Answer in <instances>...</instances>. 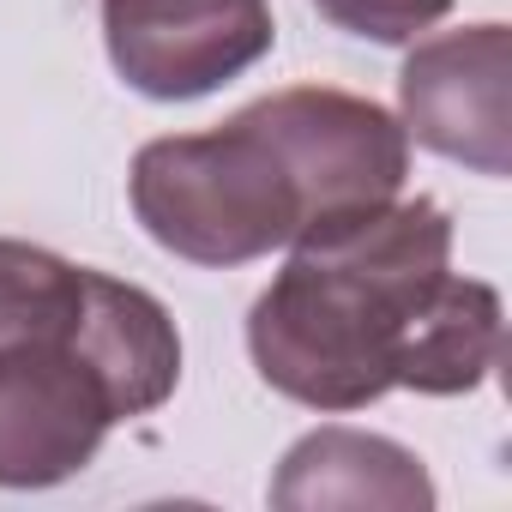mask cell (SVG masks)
Instances as JSON below:
<instances>
[{"label": "cell", "instance_id": "1", "mask_svg": "<svg viewBox=\"0 0 512 512\" xmlns=\"http://www.w3.org/2000/svg\"><path fill=\"white\" fill-rule=\"evenodd\" d=\"M452 272V217L416 193L290 241L284 272L247 308L260 380L344 416L398 392V362Z\"/></svg>", "mask_w": 512, "mask_h": 512}, {"label": "cell", "instance_id": "2", "mask_svg": "<svg viewBox=\"0 0 512 512\" xmlns=\"http://www.w3.org/2000/svg\"><path fill=\"white\" fill-rule=\"evenodd\" d=\"M127 199L163 253L211 272L266 260L308 223L302 181L253 103L211 133H169L139 145Z\"/></svg>", "mask_w": 512, "mask_h": 512}, {"label": "cell", "instance_id": "3", "mask_svg": "<svg viewBox=\"0 0 512 512\" xmlns=\"http://www.w3.org/2000/svg\"><path fill=\"white\" fill-rule=\"evenodd\" d=\"M115 422V392L85 350V314L67 338L0 350V488H55L79 476Z\"/></svg>", "mask_w": 512, "mask_h": 512}, {"label": "cell", "instance_id": "4", "mask_svg": "<svg viewBox=\"0 0 512 512\" xmlns=\"http://www.w3.org/2000/svg\"><path fill=\"white\" fill-rule=\"evenodd\" d=\"M253 115L266 121V133L278 139V151L290 157V169L302 181V199H308L302 235L362 217L404 193L410 139H404L398 115H386L380 103L332 91V85H296V91L260 97Z\"/></svg>", "mask_w": 512, "mask_h": 512}, {"label": "cell", "instance_id": "5", "mask_svg": "<svg viewBox=\"0 0 512 512\" xmlns=\"http://www.w3.org/2000/svg\"><path fill=\"white\" fill-rule=\"evenodd\" d=\"M272 43V0H103V49L151 103L211 97L260 67Z\"/></svg>", "mask_w": 512, "mask_h": 512}, {"label": "cell", "instance_id": "6", "mask_svg": "<svg viewBox=\"0 0 512 512\" xmlns=\"http://www.w3.org/2000/svg\"><path fill=\"white\" fill-rule=\"evenodd\" d=\"M398 127L476 175L512 169V31L500 19L416 37L398 73Z\"/></svg>", "mask_w": 512, "mask_h": 512}, {"label": "cell", "instance_id": "7", "mask_svg": "<svg viewBox=\"0 0 512 512\" xmlns=\"http://www.w3.org/2000/svg\"><path fill=\"white\" fill-rule=\"evenodd\" d=\"M272 506L284 512H320V506H392V512H428L434 506V482L422 470V458L386 434H362V428H314L302 434L278 476H272Z\"/></svg>", "mask_w": 512, "mask_h": 512}, {"label": "cell", "instance_id": "8", "mask_svg": "<svg viewBox=\"0 0 512 512\" xmlns=\"http://www.w3.org/2000/svg\"><path fill=\"white\" fill-rule=\"evenodd\" d=\"M500 332H506L500 290L482 284V278L446 272V284L434 290L428 314L416 320V332L404 344L398 386L404 392H422V398L476 392L494 374V362H500Z\"/></svg>", "mask_w": 512, "mask_h": 512}, {"label": "cell", "instance_id": "9", "mask_svg": "<svg viewBox=\"0 0 512 512\" xmlns=\"http://www.w3.org/2000/svg\"><path fill=\"white\" fill-rule=\"evenodd\" d=\"M85 272L91 266H73L37 241L0 235V350L79 332Z\"/></svg>", "mask_w": 512, "mask_h": 512}, {"label": "cell", "instance_id": "10", "mask_svg": "<svg viewBox=\"0 0 512 512\" xmlns=\"http://www.w3.org/2000/svg\"><path fill=\"white\" fill-rule=\"evenodd\" d=\"M314 13L344 37L410 49L416 37H428L452 13V0H314Z\"/></svg>", "mask_w": 512, "mask_h": 512}]
</instances>
